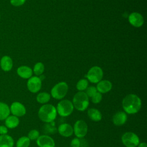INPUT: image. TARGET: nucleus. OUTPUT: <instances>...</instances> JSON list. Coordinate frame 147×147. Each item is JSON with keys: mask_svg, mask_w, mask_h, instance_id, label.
Returning a JSON list of instances; mask_svg holds the SVG:
<instances>
[{"mask_svg": "<svg viewBox=\"0 0 147 147\" xmlns=\"http://www.w3.org/2000/svg\"><path fill=\"white\" fill-rule=\"evenodd\" d=\"M14 140L13 138L7 134L0 136V147H13Z\"/></svg>", "mask_w": 147, "mask_h": 147, "instance_id": "a211bd4d", "label": "nucleus"}, {"mask_svg": "<svg viewBox=\"0 0 147 147\" xmlns=\"http://www.w3.org/2000/svg\"><path fill=\"white\" fill-rule=\"evenodd\" d=\"M40 136L39 131L36 129H33L30 130L28 135V137L30 140H36Z\"/></svg>", "mask_w": 147, "mask_h": 147, "instance_id": "bb28decb", "label": "nucleus"}, {"mask_svg": "<svg viewBox=\"0 0 147 147\" xmlns=\"http://www.w3.org/2000/svg\"><path fill=\"white\" fill-rule=\"evenodd\" d=\"M17 74L22 78L28 79L30 78L32 75V69L25 65H22L19 67L17 70Z\"/></svg>", "mask_w": 147, "mask_h": 147, "instance_id": "f3484780", "label": "nucleus"}, {"mask_svg": "<svg viewBox=\"0 0 147 147\" xmlns=\"http://www.w3.org/2000/svg\"><path fill=\"white\" fill-rule=\"evenodd\" d=\"M7 131H8L7 127L6 126H3V125L0 126V134L1 135L6 134Z\"/></svg>", "mask_w": 147, "mask_h": 147, "instance_id": "2f4dec72", "label": "nucleus"}, {"mask_svg": "<svg viewBox=\"0 0 147 147\" xmlns=\"http://www.w3.org/2000/svg\"><path fill=\"white\" fill-rule=\"evenodd\" d=\"M68 90V86L65 82H60L52 88L51 95L56 99H63L66 95Z\"/></svg>", "mask_w": 147, "mask_h": 147, "instance_id": "39448f33", "label": "nucleus"}, {"mask_svg": "<svg viewBox=\"0 0 147 147\" xmlns=\"http://www.w3.org/2000/svg\"><path fill=\"white\" fill-rule=\"evenodd\" d=\"M59 133L65 137H68L72 135L74 133L73 127L68 123H64L60 125L57 128Z\"/></svg>", "mask_w": 147, "mask_h": 147, "instance_id": "ddd939ff", "label": "nucleus"}, {"mask_svg": "<svg viewBox=\"0 0 147 147\" xmlns=\"http://www.w3.org/2000/svg\"><path fill=\"white\" fill-rule=\"evenodd\" d=\"M30 140L28 137L23 136L20 137L16 144L17 147H29L30 145Z\"/></svg>", "mask_w": 147, "mask_h": 147, "instance_id": "b1692460", "label": "nucleus"}, {"mask_svg": "<svg viewBox=\"0 0 147 147\" xmlns=\"http://www.w3.org/2000/svg\"><path fill=\"white\" fill-rule=\"evenodd\" d=\"M122 107L127 114H136L140 111L141 107V100L137 95L129 94L122 100Z\"/></svg>", "mask_w": 147, "mask_h": 147, "instance_id": "f257e3e1", "label": "nucleus"}, {"mask_svg": "<svg viewBox=\"0 0 147 147\" xmlns=\"http://www.w3.org/2000/svg\"><path fill=\"white\" fill-rule=\"evenodd\" d=\"M97 92L96 88L94 86H91L86 88V94L88 96V97H92L96 92Z\"/></svg>", "mask_w": 147, "mask_h": 147, "instance_id": "c85d7f7f", "label": "nucleus"}, {"mask_svg": "<svg viewBox=\"0 0 147 147\" xmlns=\"http://www.w3.org/2000/svg\"><path fill=\"white\" fill-rule=\"evenodd\" d=\"M44 70V65L41 63H37L34 66L33 71L36 75H40L42 74Z\"/></svg>", "mask_w": 147, "mask_h": 147, "instance_id": "a878e982", "label": "nucleus"}, {"mask_svg": "<svg viewBox=\"0 0 147 147\" xmlns=\"http://www.w3.org/2000/svg\"><path fill=\"white\" fill-rule=\"evenodd\" d=\"M72 102L69 100L64 99L60 101L57 105V113L61 117H67L72 114L74 111Z\"/></svg>", "mask_w": 147, "mask_h": 147, "instance_id": "20e7f679", "label": "nucleus"}, {"mask_svg": "<svg viewBox=\"0 0 147 147\" xmlns=\"http://www.w3.org/2000/svg\"><path fill=\"white\" fill-rule=\"evenodd\" d=\"M87 114L88 117L94 121L98 122L102 119V116L101 113L96 109L92 108L90 109L87 111Z\"/></svg>", "mask_w": 147, "mask_h": 147, "instance_id": "aec40b11", "label": "nucleus"}, {"mask_svg": "<svg viewBox=\"0 0 147 147\" xmlns=\"http://www.w3.org/2000/svg\"><path fill=\"white\" fill-rule=\"evenodd\" d=\"M20 123L19 119L14 115H9L5 119V125L7 128L14 129Z\"/></svg>", "mask_w": 147, "mask_h": 147, "instance_id": "6ab92c4d", "label": "nucleus"}, {"mask_svg": "<svg viewBox=\"0 0 147 147\" xmlns=\"http://www.w3.org/2000/svg\"><path fill=\"white\" fill-rule=\"evenodd\" d=\"M127 119V116L126 113L123 111H118L116 113L113 117V123L115 126H122L124 125Z\"/></svg>", "mask_w": 147, "mask_h": 147, "instance_id": "4468645a", "label": "nucleus"}, {"mask_svg": "<svg viewBox=\"0 0 147 147\" xmlns=\"http://www.w3.org/2000/svg\"><path fill=\"white\" fill-rule=\"evenodd\" d=\"M73 129L77 138H83L87 133L88 126L83 120H78L75 123Z\"/></svg>", "mask_w": 147, "mask_h": 147, "instance_id": "6e6552de", "label": "nucleus"}, {"mask_svg": "<svg viewBox=\"0 0 147 147\" xmlns=\"http://www.w3.org/2000/svg\"><path fill=\"white\" fill-rule=\"evenodd\" d=\"M102 98V95L101 93H100L99 92H96L91 97V100L94 103H98L101 101Z\"/></svg>", "mask_w": 147, "mask_h": 147, "instance_id": "cd10ccee", "label": "nucleus"}, {"mask_svg": "<svg viewBox=\"0 0 147 147\" xmlns=\"http://www.w3.org/2000/svg\"><path fill=\"white\" fill-rule=\"evenodd\" d=\"M51 99V95L48 92H43L39 93L36 97L37 101L40 103H46L49 102Z\"/></svg>", "mask_w": 147, "mask_h": 147, "instance_id": "5701e85b", "label": "nucleus"}, {"mask_svg": "<svg viewBox=\"0 0 147 147\" xmlns=\"http://www.w3.org/2000/svg\"><path fill=\"white\" fill-rule=\"evenodd\" d=\"M0 19H1V14H0Z\"/></svg>", "mask_w": 147, "mask_h": 147, "instance_id": "72a5a7b5", "label": "nucleus"}, {"mask_svg": "<svg viewBox=\"0 0 147 147\" xmlns=\"http://www.w3.org/2000/svg\"><path fill=\"white\" fill-rule=\"evenodd\" d=\"M103 75L102 69L99 67L94 66L90 69L86 77L90 82L93 83H96L101 80Z\"/></svg>", "mask_w": 147, "mask_h": 147, "instance_id": "0eeeda50", "label": "nucleus"}, {"mask_svg": "<svg viewBox=\"0 0 147 147\" xmlns=\"http://www.w3.org/2000/svg\"><path fill=\"white\" fill-rule=\"evenodd\" d=\"M36 143L39 147H55V143L52 137L48 135H42L36 140Z\"/></svg>", "mask_w": 147, "mask_h": 147, "instance_id": "9d476101", "label": "nucleus"}, {"mask_svg": "<svg viewBox=\"0 0 147 147\" xmlns=\"http://www.w3.org/2000/svg\"><path fill=\"white\" fill-rule=\"evenodd\" d=\"M137 146L138 147H147V144L146 142H141V143H140Z\"/></svg>", "mask_w": 147, "mask_h": 147, "instance_id": "473e14b6", "label": "nucleus"}, {"mask_svg": "<svg viewBox=\"0 0 147 147\" xmlns=\"http://www.w3.org/2000/svg\"><path fill=\"white\" fill-rule=\"evenodd\" d=\"M39 118L45 123L54 121L56 118L57 110L56 107L51 104H46L42 106L38 112Z\"/></svg>", "mask_w": 147, "mask_h": 147, "instance_id": "f03ea898", "label": "nucleus"}, {"mask_svg": "<svg viewBox=\"0 0 147 147\" xmlns=\"http://www.w3.org/2000/svg\"><path fill=\"white\" fill-rule=\"evenodd\" d=\"M88 83L87 80L81 79L77 83L76 88L80 91H83L86 90V88L88 87Z\"/></svg>", "mask_w": 147, "mask_h": 147, "instance_id": "393cba45", "label": "nucleus"}, {"mask_svg": "<svg viewBox=\"0 0 147 147\" xmlns=\"http://www.w3.org/2000/svg\"><path fill=\"white\" fill-rule=\"evenodd\" d=\"M121 140L126 147H137L140 144L138 136L130 131L125 133L121 137Z\"/></svg>", "mask_w": 147, "mask_h": 147, "instance_id": "423d86ee", "label": "nucleus"}, {"mask_svg": "<svg viewBox=\"0 0 147 147\" xmlns=\"http://www.w3.org/2000/svg\"><path fill=\"white\" fill-rule=\"evenodd\" d=\"M10 111L13 115L17 117L24 116L26 114L25 106L18 102H14L11 105Z\"/></svg>", "mask_w": 147, "mask_h": 147, "instance_id": "9b49d317", "label": "nucleus"}, {"mask_svg": "<svg viewBox=\"0 0 147 147\" xmlns=\"http://www.w3.org/2000/svg\"><path fill=\"white\" fill-rule=\"evenodd\" d=\"M26 0H10V3L14 6H20L22 5Z\"/></svg>", "mask_w": 147, "mask_h": 147, "instance_id": "7c9ffc66", "label": "nucleus"}, {"mask_svg": "<svg viewBox=\"0 0 147 147\" xmlns=\"http://www.w3.org/2000/svg\"><path fill=\"white\" fill-rule=\"evenodd\" d=\"M112 88L111 83L107 80H102L98 82L96 86V90L100 93H106L111 90Z\"/></svg>", "mask_w": 147, "mask_h": 147, "instance_id": "dca6fc26", "label": "nucleus"}, {"mask_svg": "<svg viewBox=\"0 0 147 147\" xmlns=\"http://www.w3.org/2000/svg\"><path fill=\"white\" fill-rule=\"evenodd\" d=\"M10 108L5 103L0 102V121L5 119L10 115Z\"/></svg>", "mask_w": 147, "mask_h": 147, "instance_id": "4be33fe9", "label": "nucleus"}, {"mask_svg": "<svg viewBox=\"0 0 147 147\" xmlns=\"http://www.w3.org/2000/svg\"><path fill=\"white\" fill-rule=\"evenodd\" d=\"M27 87L31 92L36 93L41 88V80L37 76L30 77L27 82Z\"/></svg>", "mask_w": 147, "mask_h": 147, "instance_id": "1a4fd4ad", "label": "nucleus"}, {"mask_svg": "<svg viewBox=\"0 0 147 147\" xmlns=\"http://www.w3.org/2000/svg\"><path fill=\"white\" fill-rule=\"evenodd\" d=\"M72 104L74 107L79 111L86 110L89 105L88 97L86 92L83 91L77 92L73 98Z\"/></svg>", "mask_w": 147, "mask_h": 147, "instance_id": "7ed1b4c3", "label": "nucleus"}, {"mask_svg": "<svg viewBox=\"0 0 147 147\" xmlns=\"http://www.w3.org/2000/svg\"><path fill=\"white\" fill-rule=\"evenodd\" d=\"M80 141L78 138H75L72 140L70 147H80Z\"/></svg>", "mask_w": 147, "mask_h": 147, "instance_id": "c756f323", "label": "nucleus"}, {"mask_svg": "<svg viewBox=\"0 0 147 147\" xmlns=\"http://www.w3.org/2000/svg\"><path fill=\"white\" fill-rule=\"evenodd\" d=\"M0 67L5 72L10 71L13 67V60L11 58L7 55L3 56L0 60Z\"/></svg>", "mask_w": 147, "mask_h": 147, "instance_id": "2eb2a0df", "label": "nucleus"}, {"mask_svg": "<svg viewBox=\"0 0 147 147\" xmlns=\"http://www.w3.org/2000/svg\"><path fill=\"white\" fill-rule=\"evenodd\" d=\"M43 131L47 134H53L57 131V129L56 127L54 121L46 123L43 126Z\"/></svg>", "mask_w": 147, "mask_h": 147, "instance_id": "412c9836", "label": "nucleus"}, {"mask_svg": "<svg viewBox=\"0 0 147 147\" xmlns=\"http://www.w3.org/2000/svg\"><path fill=\"white\" fill-rule=\"evenodd\" d=\"M129 21L133 26L135 27H140L144 24V18L141 14L134 12L129 15Z\"/></svg>", "mask_w": 147, "mask_h": 147, "instance_id": "f8f14e48", "label": "nucleus"}]
</instances>
